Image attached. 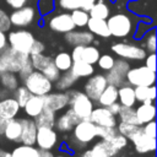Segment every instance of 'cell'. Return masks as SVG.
<instances>
[{
	"label": "cell",
	"instance_id": "1",
	"mask_svg": "<svg viewBox=\"0 0 157 157\" xmlns=\"http://www.w3.org/2000/svg\"><path fill=\"white\" fill-rule=\"evenodd\" d=\"M105 21L110 36L117 38H126L131 36L136 26L132 21V17L129 13H124V12H117L109 15Z\"/></svg>",
	"mask_w": 157,
	"mask_h": 157
},
{
	"label": "cell",
	"instance_id": "2",
	"mask_svg": "<svg viewBox=\"0 0 157 157\" xmlns=\"http://www.w3.org/2000/svg\"><path fill=\"white\" fill-rule=\"evenodd\" d=\"M28 61H29V55L18 53L7 45L0 53V74L6 71L18 74Z\"/></svg>",
	"mask_w": 157,
	"mask_h": 157
},
{
	"label": "cell",
	"instance_id": "3",
	"mask_svg": "<svg viewBox=\"0 0 157 157\" xmlns=\"http://www.w3.org/2000/svg\"><path fill=\"white\" fill-rule=\"evenodd\" d=\"M69 94L67 107L78 117L80 120H86L90 118L93 109V101L90 99L83 92L80 91H66Z\"/></svg>",
	"mask_w": 157,
	"mask_h": 157
},
{
	"label": "cell",
	"instance_id": "4",
	"mask_svg": "<svg viewBox=\"0 0 157 157\" xmlns=\"http://www.w3.org/2000/svg\"><path fill=\"white\" fill-rule=\"evenodd\" d=\"M23 86L34 96H45L53 90V82H50L40 71L33 70L23 80Z\"/></svg>",
	"mask_w": 157,
	"mask_h": 157
},
{
	"label": "cell",
	"instance_id": "5",
	"mask_svg": "<svg viewBox=\"0 0 157 157\" xmlns=\"http://www.w3.org/2000/svg\"><path fill=\"white\" fill-rule=\"evenodd\" d=\"M34 40L36 38L32 32L21 28L16 31H10L7 36V44H10V47L13 50L27 55H29Z\"/></svg>",
	"mask_w": 157,
	"mask_h": 157
},
{
	"label": "cell",
	"instance_id": "6",
	"mask_svg": "<svg viewBox=\"0 0 157 157\" xmlns=\"http://www.w3.org/2000/svg\"><path fill=\"white\" fill-rule=\"evenodd\" d=\"M71 132H72L71 139H72L74 144L76 145V148L87 146L90 142H92L97 137V135H96V125L93 123H91L88 119L80 120L74 126Z\"/></svg>",
	"mask_w": 157,
	"mask_h": 157
},
{
	"label": "cell",
	"instance_id": "7",
	"mask_svg": "<svg viewBox=\"0 0 157 157\" xmlns=\"http://www.w3.org/2000/svg\"><path fill=\"white\" fill-rule=\"evenodd\" d=\"M39 16L40 13L37 6L28 5V6L13 10L9 15V18H10L11 26H15L17 28H25V27L33 25Z\"/></svg>",
	"mask_w": 157,
	"mask_h": 157
},
{
	"label": "cell",
	"instance_id": "8",
	"mask_svg": "<svg viewBox=\"0 0 157 157\" xmlns=\"http://www.w3.org/2000/svg\"><path fill=\"white\" fill-rule=\"evenodd\" d=\"M125 80L132 87L151 86V85H155V82H156V72L150 70L145 65L136 66V67H130L126 72Z\"/></svg>",
	"mask_w": 157,
	"mask_h": 157
},
{
	"label": "cell",
	"instance_id": "9",
	"mask_svg": "<svg viewBox=\"0 0 157 157\" xmlns=\"http://www.w3.org/2000/svg\"><path fill=\"white\" fill-rule=\"evenodd\" d=\"M112 52L125 60H144L147 52L141 45H135L131 43H114L112 45Z\"/></svg>",
	"mask_w": 157,
	"mask_h": 157
},
{
	"label": "cell",
	"instance_id": "10",
	"mask_svg": "<svg viewBox=\"0 0 157 157\" xmlns=\"http://www.w3.org/2000/svg\"><path fill=\"white\" fill-rule=\"evenodd\" d=\"M107 85H108V82H107L105 75H102V74L92 75V76L87 77V81L85 82L83 93L93 102H97L98 97L101 96V93L103 92V90L105 88Z\"/></svg>",
	"mask_w": 157,
	"mask_h": 157
},
{
	"label": "cell",
	"instance_id": "11",
	"mask_svg": "<svg viewBox=\"0 0 157 157\" xmlns=\"http://www.w3.org/2000/svg\"><path fill=\"white\" fill-rule=\"evenodd\" d=\"M47 26L53 32L61 33V34H65L76 28L75 25L72 23L70 12H59V13L52 15L47 21Z\"/></svg>",
	"mask_w": 157,
	"mask_h": 157
},
{
	"label": "cell",
	"instance_id": "12",
	"mask_svg": "<svg viewBox=\"0 0 157 157\" xmlns=\"http://www.w3.org/2000/svg\"><path fill=\"white\" fill-rule=\"evenodd\" d=\"M72 61H85L87 64H96L101 52L99 49L93 45V44H88V45H76L74 47L72 52L70 53Z\"/></svg>",
	"mask_w": 157,
	"mask_h": 157
},
{
	"label": "cell",
	"instance_id": "13",
	"mask_svg": "<svg viewBox=\"0 0 157 157\" xmlns=\"http://www.w3.org/2000/svg\"><path fill=\"white\" fill-rule=\"evenodd\" d=\"M129 69H130V65L125 59H121V58L120 59H115L113 67L109 71H107L108 72L105 75L107 82L109 85L115 86V87L121 86L126 81L125 76H126V72H128Z\"/></svg>",
	"mask_w": 157,
	"mask_h": 157
},
{
	"label": "cell",
	"instance_id": "14",
	"mask_svg": "<svg viewBox=\"0 0 157 157\" xmlns=\"http://www.w3.org/2000/svg\"><path fill=\"white\" fill-rule=\"evenodd\" d=\"M58 142V134L54 130V128H37V135H36V145L39 150L52 151V148Z\"/></svg>",
	"mask_w": 157,
	"mask_h": 157
},
{
	"label": "cell",
	"instance_id": "15",
	"mask_svg": "<svg viewBox=\"0 0 157 157\" xmlns=\"http://www.w3.org/2000/svg\"><path fill=\"white\" fill-rule=\"evenodd\" d=\"M91 123H93L97 126H109V128H115L118 124L117 117L113 115L107 107H97L93 108L91 112V115L88 118Z\"/></svg>",
	"mask_w": 157,
	"mask_h": 157
},
{
	"label": "cell",
	"instance_id": "16",
	"mask_svg": "<svg viewBox=\"0 0 157 157\" xmlns=\"http://www.w3.org/2000/svg\"><path fill=\"white\" fill-rule=\"evenodd\" d=\"M43 99H44V108L45 109H49V110H53V112H60L63 109H65L69 104V94L66 91L61 92H49L48 94L43 96Z\"/></svg>",
	"mask_w": 157,
	"mask_h": 157
},
{
	"label": "cell",
	"instance_id": "17",
	"mask_svg": "<svg viewBox=\"0 0 157 157\" xmlns=\"http://www.w3.org/2000/svg\"><path fill=\"white\" fill-rule=\"evenodd\" d=\"M130 141L134 144L135 151L140 155L155 152V150H156V139L148 137L147 135H145L142 132L141 128L134 134V136L130 139Z\"/></svg>",
	"mask_w": 157,
	"mask_h": 157
},
{
	"label": "cell",
	"instance_id": "18",
	"mask_svg": "<svg viewBox=\"0 0 157 157\" xmlns=\"http://www.w3.org/2000/svg\"><path fill=\"white\" fill-rule=\"evenodd\" d=\"M96 36H93L88 29L87 31H76L72 29L64 34V39L66 43H69L72 47L76 45H88L92 44Z\"/></svg>",
	"mask_w": 157,
	"mask_h": 157
},
{
	"label": "cell",
	"instance_id": "19",
	"mask_svg": "<svg viewBox=\"0 0 157 157\" xmlns=\"http://www.w3.org/2000/svg\"><path fill=\"white\" fill-rule=\"evenodd\" d=\"M78 121H80L78 117L70 108H67L61 115H59L55 119L54 128L60 132H70Z\"/></svg>",
	"mask_w": 157,
	"mask_h": 157
},
{
	"label": "cell",
	"instance_id": "20",
	"mask_svg": "<svg viewBox=\"0 0 157 157\" xmlns=\"http://www.w3.org/2000/svg\"><path fill=\"white\" fill-rule=\"evenodd\" d=\"M21 137L20 144L22 145H36V135H37V126L34 120L31 118H21Z\"/></svg>",
	"mask_w": 157,
	"mask_h": 157
},
{
	"label": "cell",
	"instance_id": "21",
	"mask_svg": "<svg viewBox=\"0 0 157 157\" xmlns=\"http://www.w3.org/2000/svg\"><path fill=\"white\" fill-rule=\"evenodd\" d=\"M115 155L117 153L113 151L109 142L101 139L91 148L85 150L82 153H80L78 157H114Z\"/></svg>",
	"mask_w": 157,
	"mask_h": 157
},
{
	"label": "cell",
	"instance_id": "22",
	"mask_svg": "<svg viewBox=\"0 0 157 157\" xmlns=\"http://www.w3.org/2000/svg\"><path fill=\"white\" fill-rule=\"evenodd\" d=\"M118 102L123 107H134L136 104L134 87L129 85L126 81L118 87Z\"/></svg>",
	"mask_w": 157,
	"mask_h": 157
},
{
	"label": "cell",
	"instance_id": "23",
	"mask_svg": "<svg viewBox=\"0 0 157 157\" xmlns=\"http://www.w3.org/2000/svg\"><path fill=\"white\" fill-rule=\"evenodd\" d=\"M20 112V105L13 97L0 98V117L5 119L16 118Z\"/></svg>",
	"mask_w": 157,
	"mask_h": 157
},
{
	"label": "cell",
	"instance_id": "24",
	"mask_svg": "<svg viewBox=\"0 0 157 157\" xmlns=\"http://www.w3.org/2000/svg\"><path fill=\"white\" fill-rule=\"evenodd\" d=\"M135 115H136L137 124L140 126L151 121V120H155V118H156V105H155V103H151V104L141 103L135 109Z\"/></svg>",
	"mask_w": 157,
	"mask_h": 157
},
{
	"label": "cell",
	"instance_id": "25",
	"mask_svg": "<svg viewBox=\"0 0 157 157\" xmlns=\"http://www.w3.org/2000/svg\"><path fill=\"white\" fill-rule=\"evenodd\" d=\"M86 27L88 28V31L93 36L102 37V38H109L110 37V33H109V29H108L105 20L96 18V17H90Z\"/></svg>",
	"mask_w": 157,
	"mask_h": 157
},
{
	"label": "cell",
	"instance_id": "26",
	"mask_svg": "<svg viewBox=\"0 0 157 157\" xmlns=\"http://www.w3.org/2000/svg\"><path fill=\"white\" fill-rule=\"evenodd\" d=\"M44 109V99L43 96H34L32 94L29 99L23 105V110L26 115L31 119H34L42 110Z\"/></svg>",
	"mask_w": 157,
	"mask_h": 157
},
{
	"label": "cell",
	"instance_id": "27",
	"mask_svg": "<svg viewBox=\"0 0 157 157\" xmlns=\"http://www.w3.org/2000/svg\"><path fill=\"white\" fill-rule=\"evenodd\" d=\"M21 131H22V128H21L20 119L12 118V119H9V121H7V124L5 125V128H4L1 135H4L5 139L9 140V141L18 142V144H20Z\"/></svg>",
	"mask_w": 157,
	"mask_h": 157
},
{
	"label": "cell",
	"instance_id": "28",
	"mask_svg": "<svg viewBox=\"0 0 157 157\" xmlns=\"http://www.w3.org/2000/svg\"><path fill=\"white\" fill-rule=\"evenodd\" d=\"M96 1L97 0H56V4L61 10H65V11L81 9L88 12Z\"/></svg>",
	"mask_w": 157,
	"mask_h": 157
},
{
	"label": "cell",
	"instance_id": "29",
	"mask_svg": "<svg viewBox=\"0 0 157 157\" xmlns=\"http://www.w3.org/2000/svg\"><path fill=\"white\" fill-rule=\"evenodd\" d=\"M136 102H145V101H153L156 99V87L155 85L151 86H136L134 87Z\"/></svg>",
	"mask_w": 157,
	"mask_h": 157
},
{
	"label": "cell",
	"instance_id": "30",
	"mask_svg": "<svg viewBox=\"0 0 157 157\" xmlns=\"http://www.w3.org/2000/svg\"><path fill=\"white\" fill-rule=\"evenodd\" d=\"M55 119H56L55 112L44 108L33 120H34V124H36L37 128H42V126H45V128H54Z\"/></svg>",
	"mask_w": 157,
	"mask_h": 157
},
{
	"label": "cell",
	"instance_id": "31",
	"mask_svg": "<svg viewBox=\"0 0 157 157\" xmlns=\"http://www.w3.org/2000/svg\"><path fill=\"white\" fill-rule=\"evenodd\" d=\"M117 101H118V87L109 85V83L105 86V88L103 90V92L101 93V96L97 99V102L102 107H108L109 104H112Z\"/></svg>",
	"mask_w": 157,
	"mask_h": 157
},
{
	"label": "cell",
	"instance_id": "32",
	"mask_svg": "<svg viewBox=\"0 0 157 157\" xmlns=\"http://www.w3.org/2000/svg\"><path fill=\"white\" fill-rule=\"evenodd\" d=\"M70 71L77 77H90L94 74V67L91 64H87L85 61H72V65L70 67Z\"/></svg>",
	"mask_w": 157,
	"mask_h": 157
},
{
	"label": "cell",
	"instance_id": "33",
	"mask_svg": "<svg viewBox=\"0 0 157 157\" xmlns=\"http://www.w3.org/2000/svg\"><path fill=\"white\" fill-rule=\"evenodd\" d=\"M78 78L69 70V71H65V72H61V75H60V77L54 82L55 83V88L58 90V91H61V92H64V91H67V90H70L74 85H75V82L77 81Z\"/></svg>",
	"mask_w": 157,
	"mask_h": 157
},
{
	"label": "cell",
	"instance_id": "34",
	"mask_svg": "<svg viewBox=\"0 0 157 157\" xmlns=\"http://www.w3.org/2000/svg\"><path fill=\"white\" fill-rule=\"evenodd\" d=\"M90 17H96V18H102V20H107L108 16L110 15V9L109 6L104 2V0H97L93 6L88 11Z\"/></svg>",
	"mask_w": 157,
	"mask_h": 157
},
{
	"label": "cell",
	"instance_id": "35",
	"mask_svg": "<svg viewBox=\"0 0 157 157\" xmlns=\"http://www.w3.org/2000/svg\"><path fill=\"white\" fill-rule=\"evenodd\" d=\"M11 157H39V148L34 145H18L10 152Z\"/></svg>",
	"mask_w": 157,
	"mask_h": 157
},
{
	"label": "cell",
	"instance_id": "36",
	"mask_svg": "<svg viewBox=\"0 0 157 157\" xmlns=\"http://www.w3.org/2000/svg\"><path fill=\"white\" fill-rule=\"evenodd\" d=\"M53 64L60 72H65V71L70 70V67L72 65V58L67 52H60L54 56Z\"/></svg>",
	"mask_w": 157,
	"mask_h": 157
},
{
	"label": "cell",
	"instance_id": "37",
	"mask_svg": "<svg viewBox=\"0 0 157 157\" xmlns=\"http://www.w3.org/2000/svg\"><path fill=\"white\" fill-rule=\"evenodd\" d=\"M29 60L31 64L33 66V70L37 71H43L49 64L53 63V58H50L49 55H44L43 53H38V54H31L29 55Z\"/></svg>",
	"mask_w": 157,
	"mask_h": 157
},
{
	"label": "cell",
	"instance_id": "38",
	"mask_svg": "<svg viewBox=\"0 0 157 157\" xmlns=\"http://www.w3.org/2000/svg\"><path fill=\"white\" fill-rule=\"evenodd\" d=\"M0 86H2L7 91L16 90L18 87V78L16 74L10 72V71L0 74Z\"/></svg>",
	"mask_w": 157,
	"mask_h": 157
},
{
	"label": "cell",
	"instance_id": "39",
	"mask_svg": "<svg viewBox=\"0 0 157 157\" xmlns=\"http://www.w3.org/2000/svg\"><path fill=\"white\" fill-rule=\"evenodd\" d=\"M71 20H72V23L75 25V27H78V28H82V27H86L87 22H88V18H90V15L87 11H83L81 9H77V10H72L71 13Z\"/></svg>",
	"mask_w": 157,
	"mask_h": 157
},
{
	"label": "cell",
	"instance_id": "40",
	"mask_svg": "<svg viewBox=\"0 0 157 157\" xmlns=\"http://www.w3.org/2000/svg\"><path fill=\"white\" fill-rule=\"evenodd\" d=\"M153 26V22L150 20V18H144L142 21H137L136 26H135V29H134V38L135 39H141Z\"/></svg>",
	"mask_w": 157,
	"mask_h": 157
},
{
	"label": "cell",
	"instance_id": "41",
	"mask_svg": "<svg viewBox=\"0 0 157 157\" xmlns=\"http://www.w3.org/2000/svg\"><path fill=\"white\" fill-rule=\"evenodd\" d=\"M142 43H144V49L146 52H150V53H156V48H157V44H156V28L152 27L142 38H141Z\"/></svg>",
	"mask_w": 157,
	"mask_h": 157
},
{
	"label": "cell",
	"instance_id": "42",
	"mask_svg": "<svg viewBox=\"0 0 157 157\" xmlns=\"http://www.w3.org/2000/svg\"><path fill=\"white\" fill-rule=\"evenodd\" d=\"M117 117H119V120L123 121V123H129V124L139 125L137 120H136L135 108L134 107H123L121 105V108H120V110H119Z\"/></svg>",
	"mask_w": 157,
	"mask_h": 157
},
{
	"label": "cell",
	"instance_id": "43",
	"mask_svg": "<svg viewBox=\"0 0 157 157\" xmlns=\"http://www.w3.org/2000/svg\"><path fill=\"white\" fill-rule=\"evenodd\" d=\"M141 126L140 125H135V124H129V123H123V121H119L117 124V130L119 134H121L123 136H125L128 140H130L134 134L140 129Z\"/></svg>",
	"mask_w": 157,
	"mask_h": 157
},
{
	"label": "cell",
	"instance_id": "44",
	"mask_svg": "<svg viewBox=\"0 0 157 157\" xmlns=\"http://www.w3.org/2000/svg\"><path fill=\"white\" fill-rule=\"evenodd\" d=\"M32 96V93L25 87V86H18L15 92H13V98L16 99V102L18 103L20 108H23V105L26 104V102L29 99V97Z\"/></svg>",
	"mask_w": 157,
	"mask_h": 157
},
{
	"label": "cell",
	"instance_id": "45",
	"mask_svg": "<svg viewBox=\"0 0 157 157\" xmlns=\"http://www.w3.org/2000/svg\"><path fill=\"white\" fill-rule=\"evenodd\" d=\"M107 141V140H105ZM108 142H109V145H110V147L113 148V151L118 155L126 145H128V139L125 137V136H123L121 134H117L114 137H112L110 140H108Z\"/></svg>",
	"mask_w": 157,
	"mask_h": 157
},
{
	"label": "cell",
	"instance_id": "46",
	"mask_svg": "<svg viewBox=\"0 0 157 157\" xmlns=\"http://www.w3.org/2000/svg\"><path fill=\"white\" fill-rule=\"evenodd\" d=\"M118 134L117 126L115 128H109V126H97L96 125V135L102 139V140H110Z\"/></svg>",
	"mask_w": 157,
	"mask_h": 157
},
{
	"label": "cell",
	"instance_id": "47",
	"mask_svg": "<svg viewBox=\"0 0 157 157\" xmlns=\"http://www.w3.org/2000/svg\"><path fill=\"white\" fill-rule=\"evenodd\" d=\"M114 61H115V59L112 55H109V54H101L96 64H98V67L102 69L103 71H109L113 67Z\"/></svg>",
	"mask_w": 157,
	"mask_h": 157
},
{
	"label": "cell",
	"instance_id": "48",
	"mask_svg": "<svg viewBox=\"0 0 157 157\" xmlns=\"http://www.w3.org/2000/svg\"><path fill=\"white\" fill-rule=\"evenodd\" d=\"M42 74H43L50 82H53V83H54V82L60 77V75H61V72L55 67V65H54L53 63L49 64V65L42 71Z\"/></svg>",
	"mask_w": 157,
	"mask_h": 157
},
{
	"label": "cell",
	"instance_id": "49",
	"mask_svg": "<svg viewBox=\"0 0 157 157\" xmlns=\"http://www.w3.org/2000/svg\"><path fill=\"white\" fill-rule=\"evenodd\" d=\"M5 2H6V5L9 7L16 10V9H21V7L28 6V5L37 6L38 0H5Z\"/></svg>",
	"mask_w": 157,
	"mask_h": 157
},
{
	"label": "cell",
	"instance_id": "50",
	"mask_svg": "<svg viewBox=\"0 0 157 157\" xmlns=\"http://www.w3.org/2000/svg\"><path fill=\"white\" fill-rule=\"evenodd\" d=\"M141 129L145 135H147L148 137L156 139V121L155 120H151V121L141 125Z\"/></svg>",
	"mask_w": 157,
	"mask_h": 157
},
{
	"label": "cell",
	"instance_id": "51",
	"mask_svg": "<svg viewBox=\"0 0 157 157\" xmlns=\"http://www.w3.org/2000/svg\"><path fill=\"white\" fill-rule=\"evenodd\" d=\"M10 27H11V23H10L9 15L2 9H0V31L7 32L10 29Z\"/></svg>",
	"mask_w": 157,
	"mask_h": 157
},
{
	"label": "cell",
	"instance_id": "52",
	"mask_svg": "<svg viewBox=\"0 0 157 157\" xmlns=\"http://www.w3.org/2000/svg\"><path fill=\"white\" fill-rule=\"evenodd\" d=\"M145 66L156 72V53H150L145 56Z\"/></svg>",
	"mask_w": 157,
	"mask_h": 157
},
{
	"label": "cell",
	"instance_id": "53",
	"mask_svg": "<svg viewBox=\"0 0 157 157\" xmlns=\"http://www.w3.org/2000/svg\"><path fill=\"white\" fill-rule=\"evenodd\" d=\"M44 49H45V47H44V43L43 42H40V40H34V43H33V45H32V49H31V53H29V55L31 54H38V53H43L44 52Z\"/></svg>",
	"mask_w": 157,
	"mask_h": 157
},
{
	"label": "cell",
	"instance_id": "54",
	"mask_svg": "<svg viewBox=\"0 0 157 157\" xmlns=\"http://www.w3.org/2000/svg\"><path fill=\"white\" fill-rule=\"evenodd\" d=\"M108 110L113 114V115H118V113H119V110H120V108H121V105H120V103L117 101V102H114V103H112V104H109L108 107Z\"/></svg>",
	"mask_w": 157,
	"mask_h": 157
},
{
	"label": "cell",
	"instance_id": "55",
	"mask_svg": "<svg viewBox=\"0 0 157 157\" xmlns=\"http://www.w3.org/2000/svg\"><path fill=\"white\" fill-rule=\"evenodd\" d=\"M7 36L5 34V32L0 31V53L7 47Z\"/></svg>",
	"mask_w": 157,
	"mask_h": 157
},
{
	"label": "cell",
	"instance_id": "56",
	"mask_svg": "<svg viewBox=\"0 0 157 157\" xmlns=\"http://www.w3.org/2000/svg\"><path fill=\"white\" fill-rule=\"evenodd\" d=\"M7 121H9V119H5V118L0 117V131H1V134H2V130H4L5 125L7 124Z\"/></svg>",
	"mask_w": 157,
	"mask_h": 157
},
{
	"label": "cell",
	"instance_id": "57",
	"mask_svg": "<svg viewBox=\"0 0 157 157\" xmlns=\"http://www.w3.org/2000/svg\"><path fill=\"white\" fill-rule=\"evenodd\" d=\"M0 157H6V151L0 150Z\"/></svg>",
	"mask_w": 157,
	"mask_h": 157
},
{
	"label": "cell",
	"instance_id": "58",
	"mask_svg": "<svg viewBox=\"0 0 157 157\" xmlns=\"http://www.w3.org/2000/svg\"><path fill=\"white\" fill-rule=\"evenodd\" d=\"M144 104H151V103H155L153 101H145V102H142Z\"/></svg>",
	"mask_w": 157,
	"mask_h": 157
},
{
	"label": "cell",
	"instance_id": "59",
	"mask_svg": "<svg viewBox=\"0 0 157 157\" xmlns=\"http://www.w3.org/2000/svg\"><path fill=\"white\" fill-rule=\"evenodd\" d=\"M6 157H11V155H10V152H6Z\"/></svg>",
	"mask_w": 157,
	"mask_h": 157
},
{
	"label": "cell",
	"instance_id": "60",
	"mask_svg": "<svg viewBox=\"0 0 157 157\" xmlns=\"http://www.w3.org/2000/svg\"><path fill=\"white\" fill-rule=\"evenodd\" d=\"M56 157H66V156H63V155H59V156H56Z\"/></svg>",
	"mask_w": 157,
	"mask_h": 157
},
{
	"label": "cell",
	"instance_id": "61",
	"mask_svg": "<svg viewBox=\"0 0 157 157\" xmlns=\"http://www.w3.org/2000/svg\"><path fill=\"white\" fill-rule=\"evenodd\" d=\"M0 96H1V86H0Z\"/></svg>",
	"mask_w": 157,
	"mask_h": 157
},
{
	"label": "cell",
	"instance_id": "62",
	"mask_svg": "<svg viewBox=\"0 0 157 157\" xmlns=\"http://www.w3.org/2000/svg\"><path fill=\"white\" fill-rule=\"evenodd\" d=\"M0 137H1V131H0Z\"/></svg>",
	"mask_w": 157,
	"mask_h": 157
},
{
	"label": "cell",
	"instance_id": "63",
	"mask_svg": "<svg viewBox=\"0 0 157 157\" xmlns=\"http://www.w3.org/2000/svg\"><path fill=\"white\" fill-rule=\"evenodd\" d=\"M128 1H132V0H128Z\"/></svg>",
	"mask_w": 157,
	"mask_h": 157
}]
</instances>
